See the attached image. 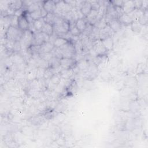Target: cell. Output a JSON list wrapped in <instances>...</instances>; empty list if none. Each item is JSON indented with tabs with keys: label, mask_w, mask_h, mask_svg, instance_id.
Segmentation results:
<instances>
[{
	"label": "cell",
	"mask_w": 148,
	"mask_h": 148,
	"mask_svg": "<svg viewBox=\"0 0 148 148\" xmlns=\"http://www.w3.org/2000/svg\"><path fill=\"white\" fill-rule=\"evenodd\" d=\"M56 18V14L52 13H47L46 16L43 18L45 23H48L51 25H54Z\"/></svg>",
	"instance_id": "83f0119b"
},
{
	"label": "cell",
	"mask_w": 148,
	"mask_h": 148,
	"mask_svg": "<svg viewBox=\"0 0 148 148\" xmlns=\"http://www.w3.org/2000/svg\"><path fill=\"white\" fill-rule=\"evenodd\" d=\"M29 14H30V16L31 17V18H32V20L34 21L38 20L40 18H43L42 16V14H41V12H40V9H39V10H36L35 12H33L29 13Z\"/></svg>",
	"instance_id": "1f68e13d"
},
{
	"label": "cell",
	"mask_w": 148,
	"mask_h": 148,
	"mask_svg": "<svg viewBox=\"0 0 148 148\" xmlns=\"http://www.w3.org/2000/svg\"><path fill=\"white\" fill-rule=\"evenodd\" d=\"M74 71L73 69H62L61 71L60 72L59 75L62 79H69L73 75Z\"/></svg>",
	"instance_id": "e0dca14e"
},
{
	"label": "cell",
	"mask_w": 148,
	"mask_h": 148,
	"mask_svg": "<svg viewBox=\"0 0 148 148\" xmlns=\"http://www.w3.org/2000/svg\"><path fill=\"white\" fill-rule=\"evenodd\" d=\"M108 24L114 32H117L121 28V24L120 23L118 18H114L110 20L108 22Z\"/></svg>",
	"instance_id": "7c38bea8"
},
{
	"label": "cell",
	"mask_w": 148,
	"mask_h": 148,
	"mask_svg": "<svg viewBox=\"0 0 148 148\" xmlns=\"http://www.w3.org/2000/svg\"><path fill=\"white\" fill-rule=\"evenodd\" d=\"M130 25L132 31L135 33H140L143 26L138 22V20L133 21Z\"/></svg>",
	"instance_id": "d4e9b609"
},
{
	"label": "cell",
	"mask_w": 148,
	"mask_h": 148,
	"mask_svg": "<svg viewBox=\"0 0 148 148\" xmlns=\"http://www.w3.org/2000/svg\"><path fill=\"white\" fill-rule=\"evenodd\" d=\"M77 67H78V68H79L80 70H82V71L88 69V68L89 67L88 63L86 60H82L80 61H78Z\"/></svg>",
	"instance_id": "f1b7e54d"
},
{
	"label": "cell",
	"mask_w": 148,
	"mask_h": 148,
	"mask_svg": "<svg viewBox=\"0 0 148 148\" xmlns=\"http://www.w3.org/2000/svg\"><path fill=\"white\" fill-rule=\"evenodd\" d=\"M10 8L13 9L14 11L18 10L23 8V1H11L9 3Z\"/></svg>",
	"instance_id": "603a6c76"
},
{
	"label": "cell",
	"mask_w": 148,
	"mask_h": 148,
	"mask_svg": "<svg viewBox=\"0 0 148 148\" xmlns=\"http://www.w3.org/2000/svg\"><path fill=\"white\" fill-rule=\"evenodd\" d=\"M45 24V22L44 21L43 18H40L38 20L34 21V22H33V24H34L35 30L38 32H40V31H41L42 28H43Z\"/></svg>",
	"instance_id": "cb8c5ba5"
},
{
	"label": "cell",
	"mask_w": 148,
	"mask_h": 148,
	"mask_svg": "<svg viewBox=\"0 0 148 148\" xmlns=\"http://www.w3.org/2000/svg\"><path fill=\"white\" fill-rule=\"evenodd\" d=\"M118 19L121 24H124L125 25H131V24L133 21L131 17L127 13L123 14L121 16H120L118 18Z\"/></svg>",
	"instance_id": "2e32d148"
},
{
	"label": "cell",
	"mask_w": 148,
	"mask_h": 148,
	"mask_svg": "<svg viewBox=\"0 0 148 148\" xmlns=\"http://www.w3.org/2000/svg\"><path fill=\"white\" fill-rule=\"evenodd\" d=\"M40 32L45 33L49 36H51L54 33V28L53 25L48 23H45L42 28Z\"/></svg>",
	"instance_id": "ffe728a7"
},
{
	"label": "cell",
	"mask_w": 148,
	"mask_h": 148,
	"mask_svg": "<svg viewBox=\"0 0 148 148\" xmlns=\"http://www.w3.org/2000/svg\"><path fill=\"white\" fill-rule=\"evenodd\" d=\"M60 66L62 69H73L75 65L77 64V62L74 58H62L60 60Z\"/></svg>",
	"instance_id": "5b68a950"
},
{
	"label": "cell",
	"mask_w": 148,
	"mask_h": 148,
	"mask_svg": "<svg viewBox=\"0 0 148 148\" xmlns=\"http://www.w3.org/2000/svg\"><path fill=\"white\" fill-rule=\"evenodd\" d=\"M49 39L50 36L42 32L36 31V32L34 33V39L32 45L40 46L43 43L49 41Z\"/></svg>",
	"instance_id": "3957f363"
},
{
	"label": "cell",
	"mask_w": 148,
	"mask_h": 148,
	"mask_svg": "<svg viewBox=\"0 0 148 148\" xmlns=\"http://www.w3.org/2000/svg\"><path fill=\"white\" fill-rule=\"evenodd\" d=\"M124 13L128 14L134 9L133 1H124L122 7Z\"/></svg>",
	"instance_id": "9a60e30c"
},
{
	"label": "cell",
	"mask_w": 148,
	"mask_h": 148,
	"mask_svg": "<svg viewBox=\"0 0 148 148\" xmlns=\"http://www.w3.org/2000/svg\"><path fill=\"white\" fill-rule=\"evenodd\" d=\"M36 72L37 68H35L33 69H31L27 74V79L30 81H32L36 79Z\"/></svg>",
	"instance_id": "4dcf8cb0"
},
{
	"label": "cell",
	"mask_w": 148,
	"mask_h": 148,
	"mask_svg": "<svg viewBox=\"0 0 148 148\" xmlns=\"http://www.w3.org/2000/svg\"><path fill=\"white\" fill-rule=\"evenodd\" d=\"M46 69L42 68H37V72H36V79H41L43 78L44 72Z\"/></svg>",
	"instance_id": "836d02e7"
},
{
	"label": "cell",
	"mask_w": 148,
	"mask_h": 148,
	"mask_svg": "<svg viewBox=\"0 0 148 148\" xmlns=\"http://www.w3.org/2000/svg\"><path fill=\"white\" fill-rule=\"evenodd\" d=\"M75 23L76 27L80 31L81 33H83L84 32L88 24L86 19L84 18H79L77 19L75 21Z\"/></svg>",
	"instance_id": "8fae6325"
},
{
	"label": "cell",
	"mask_w": 148,
	"mask_h": 148,
	"mask_svg": "<svg viewBox=\"0 0 148 148\" xmlns=\"http://www.w3.org/2000/svg\"><path fill=\"white\" fill-rule=\"evenodd\" d=\"M102 43L107 50V51H110L113 47V40L112 37L108 38L103 40H102Z\"/></svg>",
	"instance_id": "d6986e66"
},
{
	"label": "cell",
	"mask_w": 148,
	"mask_h": 148,
	"mask_svg": "<svg viewBox=\"0 0 148 148\" xmlns=\"http://www.w3.org/2000/svg\"><path fill=\"white\" fill-rule=\"evenodd\" d=\"M147 6H148V1H142L141 9L143 10H147Z\"/></svg>",
	"instance_id": "f35d334b"
},
{
	"label": "cell",
	"mask_w": 148,
	"mask_h": 148,
	"mask_svg": "<svg viewBox=\"0 0 148 148\" xmlns=\"http://www.w3.org/2000/svg\"><path fill=\"white\" fill-rule=\"evenodd\" d=\"M39 56H40V58H42V60L49 62L50 61V60L52 59V58L53 57V54L51 52L45 53L40 54Z\"/></svg>",
	"instance_id": "f546056e"
},
{
	"label": "cell",
	"mask_w": 148,
	"mask_h": 148,
	"mask_svg": "<svg viewBox=\"0 0 148 148\" xmlns=\"http://www.w3.org/2000/svg\"><path fill=\"white\" fill-rule=\"evenodd\" d=\"M42 5L43 8L47 13H54L56 9V3L54 1H42Z\"/></svg>",
	"instance_id": "52a82bcc"
},
{
	"label": "cell",
	"mask_w": 148,
	"mask_h": 148,
	"mask_svg": "<svg viewBox=\"0 0 148 148\" xmlns=\"http://www.w3.org/2000/svg\"><path fill=\"white\" fill-rule=\"evenodd\" d=\"M142 2V1H133L134 9H141Z\"/></svg>",
	"instance_id": "74e56055"
},
{
	"label": "cell",
	"mask_w": 148,
	"mask_h": 148,
	"mask_svg": "<svg viewBox=\"0 0 148 148\" xmlns=\"http://www.w3.org/2000/svg\"><path fill=\"white\" fill-rule=\"evenodd\" d=\"M11 16H2L1 21V27H3L6 29L11 26Z\"/></svg>",
	"instance_id": "7402d4cb"
},
{
	"label": "cell",
	"mask_w": 148,
	"mask_h": 148,
	"mask_svg": "<svg viewBox=\"0 0 148 148\" xmlns=\"http://www.w3.org/2000/svg\"><path fill=\"white\" fill-rule=\"evenodd\" d=\"M18 17H17L15 15H12L10 16L11 26L18 27Z\"/></svg>",
	"instance_id": "d590c367"
},
{
	"label": "cell",
	"mask_w": 148,
	"mask_h": 148,
	"mask_svg": "<svg viewBox=\"0 0 148 148\" xmlns=\"http://www.w3.org/2000/svg\"><path fill=\"white\" fill-rule=\"evenodd\" d=\"M98 56H106L107 50L103 46L102 41L100 39H97L92 41V47Z\"/></svg>",
	"instance_id": "277c9868"
},
{
	"label": "cell",
	"mask_w": 148,
	"mask_h": 148,
	"mask_svg": "<svg viewBox=\"0 0 148 148\" xmlns=\"http://www.w3.org/2000/svg\"><path fill=\"white\" fill-rule=\"evenodd\" d=\"M58 49L62 54V58H73L76 54L73 43L71 41H69L66 44Z\"/></svg>",
	"instance_id": "7a4b0ae2"
},
{
	"label": "cell",
	"mask_w": 148,
	"mask_h": 148,
	"mask_svg": "<svg viewBox=\"0 0 148 148\" xmlns=\"http://www.w3.org/2000/svg\"><path fill=\"white\" fill-rule=\"evenodd\" d=\"M42 6V2L39 1H35L34 3H32L31 5H29L27 8V12L29 13H31L33 12H35L36 10H38L40 9V8Z\"/></svg>",
	"instance_id": "44dd1931"
},
{
	"label": "cell",
	"mask_w": 148,
	"mask_h": 148,
	"mask_svg": "<svg viewBox=\"0 0 148 148\" xmlns=\"http://www.w3.org/2000/svg\"><path fill=\"white\" fill-rule=\"evenodd\" d=\"M69 41L66 40V39L60 37V36H57L55 40L53 42V45L55 48H60L62 47L64 45L66 44Z\"/></svg>",
	"instance_id": "ac0fdd59"
},
{
	"label": "cell",
	"mask_w": 148,
	"mask_h": 148,
	"mask_svg": "<svg viewBox=\"0 0 148 148\" xmlns=\"http://www.w3.org/2000/svg\"><path fill=\"white\" fill-rule=\"evenodd\" d=\"M23 34L24 31L20 29L18 27L10 26L6 31L5 38L9 40L14 41L20 40Z\"/></svg>",
	"instance_id": "6da1fadb"
},
{
	"label": "cell",
	"mask_w": 148,
	"mask_h": 148,
	"mask_svg": "<svg viewBox=\"0 0 148 148\" xmlns=\"http://www.w3.org/2000/svg\"><path fill=\"white\" fill-rule=\"evenodd\" d=\"M114 32L110 28L108 24H107L105 27L99 29V39L101 40L106 39L109 37H112L113 35Z\"/></svg>",
	"instance_id": "8992f818"
},
{
	"label": "cell",
	"mask_w": 148,
	"mask_h": 148,
	"mask_svg": "<svg viewBox=\"0 0 148 148\" xmlns=\"http://www.w3.org/2000/svg\"><path fill=\"white\" fill-rule=\"evenodd\" d=\"M54 49V45L52 42L50 41H47L43 43L41 45H40L39 49V54L45 53H50L53 51Z\"/></svg>",
	"instance_id": "9c48e42d"
},
{
	"label": "cell",
	"mask_w": 148,
	"mask_h": 148,
	"mask_svg": "<svg viewBox=\"0 0 148 148\" xmlns=\"http://www.w3.org/2000/svg\"><path fill=\"white\" fill-rule=\"evenodd\" d=\"M29 22L24 16V13L18 18V28L23 31L29 29Z\"/></svg>",
	"instance_id": "ba28073f"
},
{
	"label": "cell",
	"mask_w": 148,
	"mask_h": 148,
	"mask_svg": "<svg viewBox=\"0 0 148 148\" xmlns=\"http://www.w3.org/2000/svg\"><path fill=\"white\" fill-rule=\"evenodd\" d=\"M110 2L112 4L113 6L122 8L123 6L124 1H110Z\"/></svg>",
	"instance_id": "8d00e7d4"
},
{
	"label": "cell",
	"mask_w": 148,
	"mask_h": 148,
	"mask_svg": "<svg viewBox=\"0 0 148 148\" xmlns=\"http://www.w3.org/2000/svg\"><path fill=\"white\" fill-rule=\"evenodd\" d=\"M12 63L14 65H20L23 63L24 58L22 55L18 54V53H13L9 57Z\"/></svg>",
	"instance_id": "4fadbf2b"
},
{
	"label": "cell",
	"mask_w": 148,
	"mask_h": 148,
	"mask_svg": "<svg viewBox=\"0 0 148 148\" xmlns=\"http://www.w3.org/2000/svg\"><path fill=\"white\" fill-rule=\"evenodd\" d=\"M54 75H56V73L54 69L49 67L45 69L43 75V79L49 81Z\"/></svg>",
	"instance_id": "484cf974"
},
{
	"label": "cell",
	"mask_w": 148,
	"mask_h": 148,
	"mask_svg": "<svg viewBox=\"0 0 148 148\" xmlns=\"http://www.w3.org/2000/svg\"><path fill=\"white\" fill-rule=\"evenodd\" d=\"M89 2L91 3L92 10H97V11H98L99 10L101 6L99 5L98 1H89Z\"/></svg>",
	"instance_id": "e575fe53"
},
{
	"label": "cell",
	"mask_w": 148,
	"mask_h": 148,
	"mask_svg": "<svg viewBox=\"0 0 148 148\" xmlns=\"http://www.w3.org/2000/svg\"><path fill=\"white\" fill-rule=\"evenodd\" d=\"M92 10L91 3L88 1H84L81 6L80 12L86 18Z\"/></svg>",
	"instance_id": "30bf717a"
},
{
	"label": "cell",
	"mask_w": 148,
	"mask_h": 148,
	"mask_svg": "<svg viewBox=\"0 0 148 148\" xmlns=\"http://www.w3.org/2000/svg\"><path fill=\"white\" fill-rule=\"evenodd\" d=\"M75 23V22H73V23H70V28H69V32L71 34V35L72 36H79L82 33L76 27Z\"/></svg>",
	"instance_id": "4316f807"
},
{
	"label": "cell",
	"mask_w": 148,
	"mask_h": 148,
	"mask_svg": "<svg viewBox=\"0 0 148 148\" xmlns=\"http://www.w3.org/2000/svg\"><path fill=\"white\" fill-rule=\"evenodd\" d=\"M22 50V46L20 43V40L15 41L13 49V53H18Z\"/></svg>",
	"instance_id": "d6a6232c"
},
{
	"label": "cell",
	"mask_w": 148,
	"mask_h": 148,
	"mask_svg": "<svg viewBox=\"0 0 148 148\" xmlns=\"http://www.w3.org/2000/svg\"><path fill=\"white\" fill-rule=\"evenodd\" d=\"M144 13V11L141 9H134L132 11L129 13L128 14L131 17L133 21L138 20Z\"/></svg>",
	"instance_id": "5bb4252c"
}]
</instances>
